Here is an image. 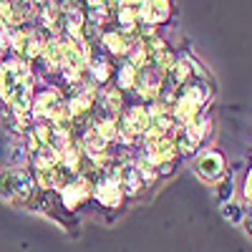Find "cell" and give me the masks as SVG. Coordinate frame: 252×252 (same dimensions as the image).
<instances>
[{"instance_id": "cell-6", "label": "cell", "mask_w": 252, "mask_h": 252, "mask_svg": "<svg viewBox=\"0 0 252 252\" xmlns=\"http://www.w3.org/2000/svg\"><path fill=\"white\" fill-rule=\"evenodd\" d=\"M61 94L58 91H53V89H46V91H40L35 98H33V103H31V109H33V114L38 116V119H51L53 116V111L61 106Z\"/></svg>"}, {"instance_id": "cell-1", "label": "cell", "mask_w": 252, "mask_h": 252, "mask_svg": "<svg viewBox=\"0 0 252 252\" xmlns=\"http://www.w3.org/2000/svg\"><path fill=\"white\" fill-rule=\"evenodd\" d=\"M33 192H35V182L31 172L20 169V166H10V169L0 172V197L5 202L23 207L33 199Z\"/></svg>"}, {"instance_id": "cell-11", "label": "cell", "mask_w": 252, "mask_h": 252, "mask_svg": "<svg viewBox=\"0 0 252 252\" xmlns=\"http://www.w3.org/2000/svg\"><path fill=\"white\" fill-rule=\"evenodd\" d=\"M229 194H232V182L227 179V182L222 184V189H220V199L224 202V197H229Z\"/></svg>"}, {"instance_id": "cell-2", "label": "cell", "mask_w": 252, "mask_h": 252, "mask_svg": "<svg viewBox=\"0 0 252 252\" xmlns=\"http://www.w3.org/2000/svg\"><path fill=\"white\" fill-rule=\"evenodd\" d=\"M89 197H91V182L86 179V174H78L71 182L61 184V202H63V209H68V212L86 204Z\"/></svg>"}, {"instance_id": "cell-5", "label": "cell", "mask_w": 252, "mask_h": 252, "mask_svg": "<svg viewBox=\"0 0 252 252\" xmlns=\"http://www.w3.org/2000/svg\"><path fill=\"white\" fill-rule=\"evenodd\" d=\"M166 18H169V0H146L139 8L141 26H157Z\"/></svg>"}, {"instance_id": "cell-12", "label": "cell", "mask_w": 252, "mask_h": 252, "mask_svg": "<svg viewBox=\"0 0 252 252\" xmlns=\"http://www.w3.org/2000/svg\"><path fill=\"white\" fill-rule=\"evenodd\" d=\"M250 182H252V174L247 172V177H245V184H242V194H245V199L250 202Z\"/></svg>"}, {"instance_id": "cell-8", "label": "cell", "mask_w": 252, "mask_h": 252, "mask_svg": "<svg viewBox=\"0 0 252 252\" xmlns=\"http://www.w3.org/2000/svg\"><path fill=\"white\" fill-rule=\"evenodd\" d=\"M136 78H139V71L131 66V63H121V68H119V91H126V89H134L136 86Z\"/></svg>"}, {"instance_id": "cell-4", "label": "cell", "mask_w": 252, "mask_h": 252, "mask_svg": "<svg viewBox=\"0 0 252 252\" xmlns=\"http://www.w3.org/2000/svg\"><path fill=\"white\" fill-rule=\"evenodd\" d=\"M94 197L103 204V207H119L121 199H124V192H121V187L114 177H103L96 182L94 187Z\"/></svg>"}, {"instance_id": "cell-9", "label": "cell", "mask_w": 252, "mask_h": 252, "mask_svg": "<svg viewBox=\"0 0 252 252\" xmlns=\"http://www.w3.org/2000/svg\"><path fill=\"white\" fill-rule=\"evenodd\" d=\"M91 76L96 83H106L111 76V63L109 61H94L91 63Z\"/></svg>"}, {"instance_id": "cell-10", "label": "cell", "mask_w": 252, "mask_h": 252, "mask_svg": "<svg viewBox=\"0 0 252 252\" xmlns=\"http://www.w3.org/2000/svg\"><path fill=\"white\" fill-rule=\"evenodd\" d=\"M224 217H229V220H240V209H237V204H224Z\"/></svg>"}, {"instance_id": "cell-7", "label": "cell", "mask_w": 252, "mask_h": 252, "mask_svg": "<svg viewBox=\"0 0 252 252\" xmlns=\"http://www.w3.org/2000/svg\"><path fill=\"white\" fill-rule=\"evenodd\" d=\"M103 46H106L111 53L116 56H124V53H129V38H126V33L121 31H109V33H103Z\"/></svg>"}, {"instance_id": "cell-3", "label": "cell", "mask_w": 252, "mask_h": 252, "mask_svg": "<svg viewBox=\"0 0 252 252\" xmlns=\"http://www.w3.org/2000/svg\"><path fill=\"white\" fill-rule=\"evenodd\" d=\"M224 157L217 149H204L197 161H194V172L204 179V182H217L224 177Z\"/></svg>"}]
</instances>
